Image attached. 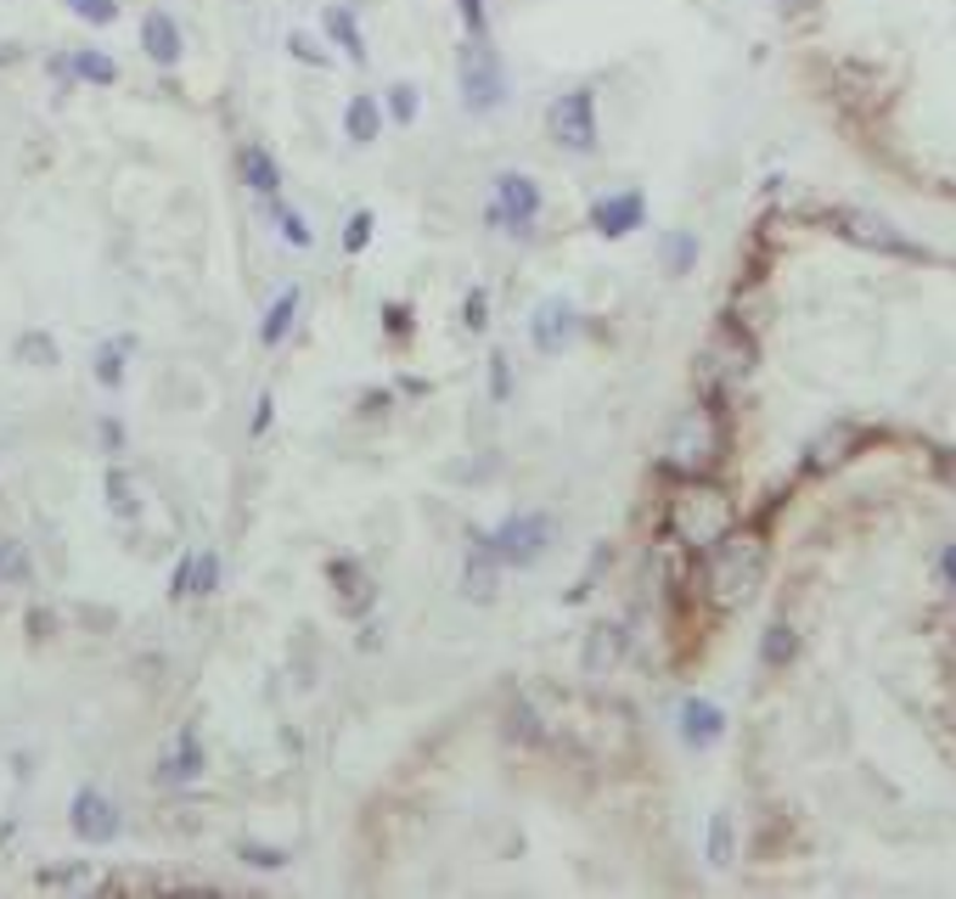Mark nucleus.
Returning a JSON list of instances; mask_svg holds the SVG:
<instances>
[{
  "mask_svg": "<svg viewBox=\"0 0 956 899\" xmlns=\"http://www.w3.org/2000/svg\"><path fill=\"white\" fill-rule=\"evenodd\" d=\"M484 551H496L501 569H541L546 551L557 546V523L546 512H518L507 517L501 528H489V535H479Z\"/></svg>",
  "mask_w": 956,
  "mask_h": 899,
  "instance_id": "1",
  "label": "nucleus"
},
{
  "mask_svg": "<svg viewBox=\"0 0 956 899\" xmlns=\"http://www.w3.org/2000/svg\"><path fill=\"white\" fill-rule=\"evenodd\" d=\"M670 523H675V535L686 546H720L727 528H732V512H727V501H720L715 489H681Z\"/></svg>",
  "mask_w": 956,
  "mask_h": 899,
  "instance_id": "2",
  "label": "nucleus"
},
{
  "mask_svg": "<svg viewBox=\"0 0 956 899\" xmlns=\"http://www.w3.org/2000/svg\"><path fill=\"white\" fill-rule=\"evenodd\" d=\"M541 220V186L518 170H501L496 175V203L484 209V225H507L512 237H530Z\"/></svg>",
  "mask_w": 956,
  "mask_h": 899,
  "instance_id": "3",
  "label": "nucleus"
},
{
  "mask_svg": "<svg viewBox=\"0 0 956 899\" xmlns=\"http://www.w3.org/2000/svg\"><path fill=\"white\" fill-rule=\"evenodd\" d=\"M551 141L580 152V158L597 152V108H591V90L557 96V108H551Z\"/></svg>",
  "mask_w": 956,
  "mask_h": 899,
  "instance_id": "4",
  "label": "nucleus"
},
{
  "mask_svg": "<svg viewBox=\"0 0 956 899\" xmlns=\"http://www.w3.org/2000/svg\"><path fill=\"white\" fill-rule=\"evenodd\" d=\"M69 821H74V838L79 844H113L119 838V804L102 792V787H79L74 804H69Z\"/></svg>",
  "mask_w": 956,
  "mask_h": 899,
  "instance_id": "5",
  "label": "nucleus"
},
{
  "mask_svg": "<svg viewBox=\"0 0 956 899\" xmlns=\"http://www.w3.org/2000/svg\"><path fill=\"white\" fill-rule=\"evenodd\" d=\"M754 579H760V546H754V540L720 546V557H715V590L727 596V602H737L743 590H754Z\"/></svg>",
  "mask_w": 956,
  "mask_h": 899,
  "instance_id": "6",
  "label": "nucleus"
},
{
  "mask_svg": "<svg viewBox=\"0 0 956 899\" xmlns=\"http://www.w3.org/2000/svg\"><path fill=\"white\" fill-rule=\"evenodd\" d=\"M569 338H574V304L569 298H546V304L530 315V344L541 354H563Z\"/></svg>",
  "mask_w": 956,
  "mask_h": 899,
  "instance_id": "7",
  "label": "nucleus"
},
{
  "mask_svg": "<svg viewBox=\"0 0 956 899\" xmlns=\"http://www.w3.org/2000/svg\"><path fill=\"white\" fill-rule=\"evenodd\" d=\"M670 455H675V467H686V473H704L709 461H715V433H709L704 411H698V416H686V422L675 427Z\"/></svg>",
  "mask_w": 956,
  "mask_h": 899,
  "instance_id": "8",
  "label": "nucleus"
},
{
  "mask_svg": "<svg viewBox=\"0 0 956 899\" xmlns=\"http://www.w3.org/2000/svg\"><path fill=\"white\" fill-rule=\"evenodd\" d=\"M647 203L636 191H619V197H603L597 209H591V225H597V237H631V230L642 225Z\"/></svg>",
  "mask_w": 956,
  "mask_h": 899,
  "instance_id": "9",
  "label": "nucleus"
},
{
  "mask_svg": "<svg viewBox=\"0 0 956 899\" xmlns=\"http://www.w3.org/2000/svg\"><path fill=\"white\" fill-rule=\"evenodd\" d=\"M624 652H631V636H624V624H597L585 636V670L591 675H608L624 663Z\"/></svg>",
  "mask_w": 956,
  "mask_h": 899,
  "instance_id": "10",
  "label": "nucleus"
},
{
  "mask_svg": "<svg viewBox=\"0 0 956 899\" xmlns=\"http://www.w3.org/2000/svg\"><path fill=\"white\" fill-rule=\"evenodd\" d=\"M203 764H209V759H203V742H197V731L186 725L181 737H175V748L158 759V776H163V782H197V776H203Z\"/></svg>",
  "mask_w": 956,
  "mask_h": 899,
  "instance_id": "11",
  "label": "nucleus"
},
{
  "mask_svg": "<svg viewBox=\"0 0 956 899\" xmlns=\"http://www.w3.org/2000/svg\"><path fill=\"white\" fill-rule=\"evenodd\" d=\"M237 163H243V180H248V191H259L265 203H276V191H282V170H276V158L259 147V141H248L243 152H237Z\"/></svg>",
  "mask_w": 956,
  "mask_h": 899,
  "instance_id": "12",
  "label": "nucleus"
},
{
  "mask_svg": "<svg viewBox=\"0 0 956 899\" xmlns=\"http://www.w3.org/2000/svg\"><path fill=\"white\" fill-rule=\"evenodd\" d=\"M461 90H468V108L473 113H489V108H501V79L496 68H489V57L484 62H461Z\"/></svg>",
  "mask_w": 956,
  "mask_h": 899,
  "instance_id": "13",
  "label": "nucleus"
},
{
  "mask_svg": "<svg viewBox=\"0 0 956 899\" xmlns=\"http://www.w3.org/2000/svg\"><path fill=\"white\" fill-rule=\"evenodd\" d=\"M141 46H147L152 62H163V68L181 62V28H175V17L170 12H147L141 17Z\"/></svg>",
  "mask_w": 956,
  "mask_h": 899,
  "instance_id": "14",
  "label": "nucleus"
},
{
  "mask_svg": "<svg viewBox=\"0 0 956 899\" xmlns=\"http://www.w3.org/2000/svg\"><path fill=\"white\" fill-rule=\"evenodd\" d=\"M461 590H468L473 602H496V590H501V562H496V551L473 546V557H468V574H461Z\"/></svg>",
  "mask_w": 956,
  "mask_h": 899,
  "instance_id": "15",
  "label": "nucleus"
},
{
  "mask_svg": "<svg viewBox=\"0 0 956 899\" xmlns=\"http://www.w3.org/2000/svg\"><path fill=\"white\" fill-rule=\"evenodd\" d=\"M681 737H686L692 748H709V742L720 737V709L704 703V697H692V703L681 709Z\"/></svg>",
  "mask_w": 956,
  "mask_h": 899,
  "instance_id": "16",
  "label": "nucleus"
},
{
  "mask_svg": "<svg viewBox=\"0 0 956 899\" xmlns=\"http://www.w3.org/2000/svg\"><path fill=\"white\" fill-rule=\"evenodd\" d=\"M299 304H305V292H299V287H287V292L276 298V304L265 310V326H259V344L276 349V344L287 338V332H293V315H299Z\"/></svg>",
  "mask_w": 956,
  "mask_h": 899,
  "instance_id": "17",
  "label": "nucleus"
},
{
  "mask_svg": "<svg viewBox=\"0 0 956 899\" xmlns=\"http://www.w3.org/2000/svg\"><path fill=\"white\" fill-rule=\"evenodd\" d=\"M344 129H349V141H355V147H372V141H377V129H383V113H377V102H372V96H355V102H349V113H344Z\"/></svg>",
  "mask_w": 956,
  "mask_h": 899,
  "instance_id": "18",
  "label": "nucleus"
},
{
  "mask_svg": "<svg viewBox=\"0 0 956 899\" xmlns=\"http://www.w3.org/2000/svg\"><path fill=\"white\" fill-rule=\"evenodd\" d=\"M17 360L35 365V372H51V365H57V338H51V332H23V338H17Z\"/></svg>",
  "mask_w": 956,
  "mask_h": 899,
  "instance_id": "19",
  "label": "nucleus"
},
{
  "mask_svg": "<svg viewBox=\"0 0 956 899\" xmlns=\"http://www.w3.org/2000/svg\"><path fill=\"white\" fill-rule=\"evenodd\" d=\"M108 507L119 517H141V495H136V484H129L124 467H108Z\"/></svg>",
  "mask_w": 956,
  "mask_h": 899,
  "instance_id": "20",
  "label": "nucleus"
},
{
  "mask_svg": "<svg viewBox=\"0 0 956 899\" xmlns=\"http://www.w3.org/2000/svg\"><path fill=\"white\" fill-rule=\"evenodd\" d=\"M74 74L90 79V85H113V79H119L113 57H102V51H74Z\"/></svg>",
  "mask_w": 956,
  "mask_h": 899,
  "instance_id": "21",
  "label": "nucleus"
},
{
  "mask_svg": "<svg viewBox=\"0 0 956 899\" xmlns=\"http://www.w3.org/2000/svg\"><path fill=\"white\" fill-rule=\"evenodd\" d=\"M214 590H220V557L191 551V596H214Z\"/></svg>",
  "mask_w": 956,
  "mask_h": 899,
  "instance_id": "22",
  "label": "nucleus"
},
{
  "mask_svg": "<svg viewBox=\"0 0 956 899\" xmlns=\"http://www.w3.org/2000/svg\"><path fill=\"white\" fill-rule=\"evenodd\" d=\"M271 209H276V225H282V242H287V248H310V242H315V230H310L305 214H293V209H282V203H271Z\"/></svg>",
  "mask_w": 956,
  "mask_h": 899,
  "instance_id": "23",
  "label": "nucleus"
},
{
  "mask_svg": "<svg viewBox=\"0 0 956 899\" xmlns=\"http://www.w3.org/2000/svg\"><path fill=\"white\" fill-rule=\"evenodd\" d=\"M96 383H102V388H119V383H124V344L96 349Z\"/></svg>",
  "mask_w": 956,
  "mask_h": 899,
  "instance_id": "24",
  "label": "nucleus"
},
{
  "mask_svg": "<svg viewBox=\"0 0 956 899\" xmlns=\"http://www.w3.org/2000/svg\"><path fill=\"white\" fill-rule=\"evenodd\" d=\"M326 28H333V40H338L355 62L367 57V46H360V28H355V17H349V12H326Z\"/></svg>",
  "mask_w": 956,
  "mask_h": 899,
  "instance_id": "25",
  "label": "nucleus"
},
{
  "mask_svg": "<svg viewBox=\"0 0 956 899\" xmlns=\"http://www.w3.org/2000/svg\"><path fill=\"white\" fill-rule=\"evenodd\" d=\"M69 7H74V17H85L96 28H108L119 17V0H69Z\"/></svg>",
  "mask_w": 956,
  "mask_h": 899,
  "instance_id": "26",
  "label": "nucleus"
},
{
  "mask_svg": "<svg viewBox=\"0 0 956 899\" xmlns=\"http://www.w3.org/2000/svg\"><path fill=\"white\" fill-rule=\"evenodd\" d=\"M709 860H715V865L732 860V821H727V815L709 821Z\"/></svg>",
  "mask_w": 956,
  "mask_h": 899,
  "instance_id": "27",
  "label": "nucleus"
},
{
  "mask_svg": "<svg viewBox=\"0 0 956 899\" xmlns=\"http://www.w3.org/2000/svg\"><path fill=\"white\" fill-rule=\"evenodd\" d=\"M243 860L259 865V872H282L287 865V849H265V844H243Z\"/></svg>",
  "mask_w": 956,
  "mask_h": 899,
  "instance_id": "28",
  "label": "nucleus"
},
{
  "mask_svg": "<svg viewBox=\"0 0 956 899\" xmlns=\"http://www.w3.org/2000/svg\"><path fill=\"white\" fill-rule=\"evenodd\" d=\"M388 113H394V124H411L417 118V90L411 85H394L388 90Z\"/></svg>",
  "mask_w": 956,
  "mask_h": 899,
  "instance_id": "29",
  "label": "nucleus"
},
{
  "mask_svg": "<svg viewBox=\"0 0 956 899\" xmlns=\"http://www.w3.org/2000/svg\"><path fill=\"white\" fill-rule=\"evenodd\" d=\"M489 394L512 399V360L507 354H489Z\"/></svg>",
  "mask_w": 956,
  "mask_h": 899,
  "instance_id": "30",
  "label": "nucleus"
},
{
  "mask_svg": "<svg viewBox=\"0 0 956 899\" xmlns=\"http://www.w3.org/2000/svg\"><path fill=\"white\" fill-rule=\"evenodd\" d=\"M367 242H372V209H360V214L349 220V230H344V248H349V253H360Z\"/></svg>",
  "mask_w": 956,
  "mask_h": 899,
  "instance_id": "31",
  "label": "nucleus"
},
{
  "mask_svg": "<svg viewBox=\"0 0 956 899\" xmlns=\"http://www.w3.org/2000/svg\"><path fill=\"white\" fill-rule=\"evenodd\" d=\"M512 737H523V742H541V714L523 703V709H512Z\"/></svg>",
  "mask_w": 956,
  "mask_h": 899,
  "instance_id": "32",
  "label": "nucleus"
},
{
  "mask_svg": "<svg viewBox=\"0 0 956 899\" xmlns=\"http://www.w3.org/2000/svg\"><path fill=\"white\" fill-rule=\"evenodd\" d=\"M7 579H28V557L17 546H0V585Z\"/></svg>",
  "mask_w": 956,
  "mask_h": 899,
  "instance_id": "33",
  "label": "nucleus"
},
{
  "mask_svg": "<svg viewBox=\"0 0 956 899\" xmlns=\"http://www.w3.org/2000/svg\"><path fill=\"white\" fill-rule=\"evenodd\" d=\"M461 321H468L473 332L489 321V292H484V287H473V292H468V304H461Z\"/></svg>",
  "mask_w": 956,
  "mask_h": 899,
  "instance_id": "34",
  "label": "nucleus"
},
{
  "mask_svg": "<svg viewBox=\"0 0 956 899\" xmlns=\"http://www.w3.org/2000/svg\"><path fill=\"white\" fill-rule=\"evenodd\" d=\"M665 259H670V271H675V276H686V264H692V237H686V230H675V237H670Z\"/></svg>",
  "mask_w": 956,
  "mask_h": 899,
  "instance_id": "35",
  "label": "nucleus"
},
{
  "mask_svg": "<svg viewBox=\"0 0 956 899\" xmlns=\"http://www.w3.org/2000/svg\"><path fill=\"white\" fill-rule=\"evenodd\" d=\"M383 326L394 332V338H406V332H411V310L406 304H383Z\"/></svg>",
  "mask_w": 956,
  "mask_h": 899,
  "instance_id": "36",
  "label": "nucleus"
},
{
  "mask_svg": "<svg viewBox=\"0 0 956 899\" xmlns=\"http://www.w3.org/2000/svg\"><path fill=\"white\" fill-rule=\"evenodd\" d=\"M170 596H181V602H186V596H191V557H181V562H175V579H170Z\"/></svg>",
  "mask_w": 956,
  "mask_h": 899,
  "instance_id": "37",
  "label": "nucleus"
},
{
  "mask_svg": "<svg viewBox=\"0 0 956 899\" xmlns=\"http://www.w3.org/2000/svg\"><path fill=\"white\" fill-rule=\"evenodd\" d=\"M102 445H108V455H119V450H124V427H119L113 416H102Z\"/></svg>",
  "mask_w": 956,
  "mask_h": 899,
  "instance_id": "38",
  "label": "nucleus"
},
{
  "mask_svg": "<svg viewBox=\"0 0 956 899\" xmlns=\"http://www.w3.org/2000/svg\"><path fill=\"white\" fill-rule=\"evenodd\" d=\"M766 658H771V663H782V658H787V629H782V624L771 629V641H766Z\"/></svg>",
  "mask_w": 956,
  "mask_h": 899,
  "instance_id": "39",
  "label": "nucleus"
},
{
  "mask_svg": "<svg viewBox=\"0 0 956 899\" xmlns=\"http://www.w3.org/2000/svg\"><path fill=\"white\" fill-rule=\"evenodd\" d=\"M271 411H276V399H271V394H259V411H253V433H265V427H271Z\"/></svg>",
  "mask_w": 956,
  "mask_h": 899,
  "instance_id": "40",
  "label": "nucleus"
},
{
  "mask_svg": "<svg viewBox=\"0 0 956 899\" xmlns=\"http://www.w3.org/2000/svg\"><path fill=\"white\" fill-rule=\"evenodd\" d=\"M461 12H468L473 28H484V7H479V0H461Z\"/></svg>",
  "mask_w": 956,
  "mask_h": 899,
  "instance_id": "41",
  "label": "nucleus"
}]
</instances>
